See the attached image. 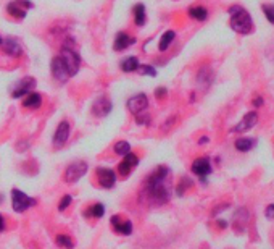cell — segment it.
<instances>
[{
  "instance_id": "obj_1",
  "label": "cell",
  "mask_w": 274,
  "mask_h": 249,
  "mask_svg": "<svg viewBox=\"0 0 274 249\" xmlns=\"http://www.w3.org/2000/svg\"><path fill=\"white\" fill-rule=\"evenodd\" d=\"M171 172L165 165L156 167L147 176L142 188V201L152 202L155 206H161L171 198Z\"/></svg>"
},
{
  "instance_id": "obj_2",
  "label": "cell",
  "mask_w": 274,
  "mask_h": 249,
  "mask_svg": "<svg viewBox=\"0 0 274 249\" xmlns=\"http://www.w3.org/2000/svg\"><path fill=\"white\" fill-rule=\"evenodd\" d=\"M229 26L237 34L249 36L253 31V19L242 5H232L229 8Z\"/></svg>"
},
{
  "instance_id": "obj_3",
  "label": "cell",
  "mask_w": 274,
  "mask_h": 249,
  "mask_svg": "<svg viewBox=\"0 0 274 249\" xmlns=\"http://www.w3.org/2000/svg\"><path fill=\"white\" fill-rule=\"evenodd\" d=\"M58 57L62 58V62L65 65V68H67L69 78H73V76H76L77 73H79L82 58L79 55V52L74 49V39H69V41H67L62 45Z\"/></svg>"
},
{
  "instance_id": "obj_4",
  "label": "cell",
  "mask_w": 274,
  "mask_h": 249,
  "mask_svg": "<svg viewBox=\"0 0 274 249\" xmlns=\"http://www.w3.org/2000/svg\"><path fill=\"white\" fill-rule=\"evenodd\" d=\"M34 8V3L31 2V0H11V2L6 3L5 10L6 13L15 18V19H19V21H23V19L28 16V11Z\"/></svg>"
},
{
  "instance_id": "obj_5",
  "label": "cell",
  "mask_w": 274,
  "mask_h": 249,
  "mask_svg": "<svg viewBox=\"0 0 274 249\" xmlns=\"http://www.w3.org/2000/svg\"><path fill=\"white\" fill-rule=\"evenodd\" d=\"M36 204H37V201L34 198L24 194L23 191H19V189H16V188L11 189V207L15 212L21 214L24 211H28V209L34 207Z\"/></svg>"
},
{
  "instance_id": "obj_6",
  "label": "cell",
  "mask_w": 274,
  "mask_h": 249,
  "mask_svg": "<svg viewBox=\"0 0 274 249\" xmlns=\"http://www.w3.org/2000/svg\"><path fill=\"white\" fill-rule=\"evenodd\" d=\"M36 86H37L36 78L24 76L15 84V88H13V91H11V97L13 99H23L24 96H28L29 93H32V91L36 89Z\"/></svg>"
},
{
  "instance_id": "obj_7",
  "label": "cell",
  "mask_w": 274,
  "mask_h": 249,
  "mask_svg": "<svg viewBox=\"0 0 274 249\" xmlns=\"http://www.w3.org/2000/svg\"><path fill=\"white\" fill-rule=\"evenodd\" d=\"M0 49L11 58H19L23 55V44L15 37H2L0 36Z\"/></svg>"
},
{
  "instance_id": "obj_8",
  "label": "cell",
  "mask_w": 274,
  "mask_h": 249,
  "mask_svg": "<svg viewBox=\"0 0 274 249\" xmlns=\"http://www.w3.org/2000/svg\"><path fill=\"white\" fill-rule=\"evenodd\" d=\"M113 110V102L108 99L107 96H100L92 102V107H90V112L97 119H103V117H108Z\"/></svg>"
},
{
  "instance_id": "obj_9",
  "label": "cell",
  "mask_w": 274,
  "mask_h": 249,
  "mask_svg": "<svg viewBox=\"0 0 274 249\" xmlns=\"http://www.w3.org/2000/svg\"><path fill=\"white\" fill-rule=\"evenodd\" d=\"M87 163L86 162H74L71 165L67 167L63 173V178L67 183H76L77 180H81L84 175L87 173Z\"/></svg>"
},
{
  "instance_id": "obj_10",
  "label": "cell",
  "mask_w": 274,
  "mask_h": 249,
  "mask_svg": "<svg viewBox=\"0 0 274 249\" xmlns=\"http://www.w3.org/2000/svg\"><path fill=\"white\" fill-rule=\"evenodd\" d=\"M69 133H71L69 122L63 120V122L58 123V126H57L55 133H54V137H52V144H54V147H57V149L63 147L69 139Z\"/></svg>"
},
{
  "instance_id": "obj_11",
  "label": "cell",
  "mask_w": 274,
  "mask_h": 249,
  "mask_svg": "<svg viewBox=\"0 0 274 249\" xmlns=\"http://www.w3.org/2000/svg\"><path fill=\"white\" fill-rule=\"evenodd\" d=\"M126 107H128V110L133 115H137V114L143 112V110H147L148 109V97H147V94L139 93V94H136L133 97H129L128 102H126Z\"/></svg>"
},
{
  "instance_id": "obj_12",
  "label": "cell",
  "mask_w": 274,
  "mask_h": 249,
  "mask_svg": "<svg viewBox=\"0 0 274 249\" xmlns=\"http://www.w3.org/2000/svg\"><path fill=\"white\" fill-rule=\"evenodd\" d=\"M97 181L105 189H112L116 185V173L108 167H99L97 168Z\"/></svg>"
},
{
  "instance_id": "obj_13",
  "label": "cell",
  "mask_w": 274,
  "mask_h": 249,
  "mask_svg": "<svg viewBox=\"0 0 274 249\" xmlns=\"http://www.w3.org/2000/svg\"><path fill=\"white\" fill-rule=\"evenodd\" d=\"M50 73H52V76H54L58 83H62V84L67 83V81L69 80L68 71H67V68H65L62 58L58 57V55H55V57L50 60Z\"/></svg>"
},
{
  "instance_id": "obj_14",
  "label": "cell",
  "mask_w": 274,
  "mask_h": 249,
  "mask_svg": "<svg viewBox=\"0 0 274 249\" xmlns=\"http://www.w3.org/2000/svg\"><path fill=\"white\" fill-rule=\"evenodd\" d=\"M137 165H139V157H137L134 152H129L123 157V160L118 163V173L121 176H128Z\"/></svg>"
},
{
  "instance_id": "obj_15",
  "label": "cell",
  "mask_w": 274,
  "mask_h": 249,
  "mask_svg": "<svg viewBox=\"0 0 274 249\" xmlns=\"http://www.w3.org/2000/svg\"><path fill=\"white\" fill-rule=\"evenodd\" d=\"M110 224H112V227H113V232L118 233V235H123V237H128V235H131L134 230L133 222L123 220L120 215H113L112 220H110Z\"/></svg>"
},
{
  "instance_id": "obj_16",
  "label": "cell",
  "mask_w": 274,
  "mask_h": 249,
  "mask_svg": "<svg viewBox=\"0 0 274 249\" xmlns=\"http://www.w3.org/2000/svg\"><path fill=\"white\" fill-rule=\"evenodd\" d=\"M211 160L208 159V157H199V159H195L194 163H192V173L200 176V178H205L211 173Z\"/></svg>"
},
{
  "instance_id": "obj_17",
  "label": "cell",
  "mask_w": 274,
  "mask_h": 249,
  "mask_svg": "<svg viewBox=\"0 0 274 249\" xmlns=\"http://www.w3.org/2000/svg\"><path fill=\"white\" fill-rule=\"evenodd\" d=\"M137 42V39L131 34H128L126 31H120L118 34L115 36V41H113V49L116 52H123L126 50L128 47H131Z\"/></svg>"
},
{
  "instance_id": "obj_18",
  "label": "cell",
  "mask_w": 274,
  "mask_h": 249,
  "mask_svg": "<svg viewBox=\"0 0 274 249\" xmlns=\"http://www.w3.org/2000/svg\"><path fill=\"white\" fill-rule=\"evenodd\" d=\"M257 122H258V114L253 110V112H249L247 115H244V119L232 128V133H244V131H249L255 126Z\"/></svg>"
},
{
  "instance_id": "obj_19",
  "label": "cell",
  "mask_w": 274,
  "mask_h": 249,
  "mask_svg": "<svg viewBox=\"0 0 274 249\" xmlns=\"http://www.w3.org/2000/svg\"><path fill=\"white\" fill-rule=\"evenodd\" d=\"M133 18H134V24L137 28H142L147 23V8L143 3H136L133 6Z\"/></svg>"
},
{
  "instance_id": "obj_20",
  "label": "cell",
  "mask_w": 274,
  "mask_h": 249,
  "mask_svg": "<svg viewBox=\"0 0 274 249\" xmlns=\"http://www.w3.org/2000/svg\"><path fill=\"white\" fill-rule=\"evenodd\" d=\"M42 106V96L39 94V93H34V91H32V93H29L28 96H24L23 97V107L24 109H39Z\"/></svg>"
},
{
  "instance_id": "obj_21",
  "label": "cell",
  "mask_w": 274,
  "mask_h": 249,
  "mask_svg": "<svg viewBox=\"0 0 274 249\" xmlns=\"http://www.w3.org/2000/svg\"><path fill=\"white\" fill-rule=\"evenodd\" d=\"M140 67V62H139V58L137 57H126V58H123L121 63H120V68L121 71H125V73H134V71H137Z\"/></svg>"
},
{
  "instance_id": "obj_22",
  "label": "cell",
  "mask_w": 274,
  "mask_h": 249,
  "mask_svg": "<svg viewBox=\"0 0 274 249\" xmlns=\"http://www.w3.org/2000/svg\"><path fill=\"white\" fill-rule=\"evenodd\" d=\"M213 80H214V73L211 71V68L210 67H202L200 71H199V75H197V83L202 84L204 88H208L213 83Z\"/></svg>"
},
{
  "instance_id": "obj_23",
  "label": "cell",
  "mask_w": 274,
  "mask_h": 249,
  "mask_svg": "<svg viewBox=\"0 0 274 249\" xmlns=\"http://www.w3.org/2000/svg\"><path fill=\"white\" fill-rule=\"evenodd\" d=\"M174 39H176V31H173V29L165 31L161 34L160 41H158V50L160 52H166L169 47H171V44L174 42Z\"/></svg>"
},
{
  "instance_id": "obj_24",
  "label": "cell",
  "mask_w": 274,
  "mask_h": 249,
  "mask_svg": "<svg viewBox=\"0 0 274 249\" xmlns=\"http://www.w3.org/2000/svg\"><path fill=\"white\" fill-rule=\"evenodd\" d=\"M187 15L191 16L192 19H195V21H205V19L208 18V10L205 8L204 5H194L191 6V8L187 10Z\"/></svg>"
},
{
  "instance_id": "obj_25",
  "label": "cell",
  "mask_w": 274,
  "mask_h": 249,
  "mask_svg": "<svg viewBox=\"0 0 274 249\" xmlns=\"http://www.w3.org/2000/svg\"><path fill=\"white\" fill-rule=\"evenodd\" d=\"M234 146H236V149L240 150V152H249V150L255 146V139H252V137H239V139L234 142Z\"/></svg>"
},
{
  "instance_id": "obj_26",
  "label": "cell",
  "mask_w": 274,
  "mask_h": 249,
  "mask_svg": "<svg viewBox=\"0 0 274 249\" xmlns=\"http://www.w3.org/2000/svg\"><path fill=\"white\" fill-rule=\"evenodd\" d=\"M103 214H105V206L100 204V202H97V204L90 206L87 211L84 212L86 217H94V219H100Z\"/></svg>"
},
{
  "instance_id": "obj_27",
  "label": "cell",
  "mask_w": 274,
  "mask_h": 249,
  "mask_svg": "<svg viewBox=\"0 0 274 249\" xmlns=\"http://www.w3.org/2000/svg\"><path fill=\"white\" fill-rule=\"evenodd\" d=\"M113 152L116 155H123V157H125L126 154L131 152V144H129L128 141H118L113 146Z\"/></svg>"
},
{
  "instance_id": "obj_28",
  "label": "cell",
  "mask_w": 274,
  "mask_h": 249,
  "mask_svg": "<svg viewBox=\"0 0 274 249\" xmlns=\"http://www.w3.org/2000/svg\"><path fill=\"white\" fill-rule=\"evenodd\" d=\"M57 245L62 246V248H67V249H73L74 248V241L73 238L69 237V235H57Z\"/></svg>"
},
{
  "instance_id": "obj_29",
  "label": "cell",
  "mask_w": 274,
  "mask_h": 249,
  "mask_svg": "<svg viewBox=\"0 0 274 249\" xmlns=\"http://www.w3.org/2000/svg\"><path fill=\"white\" fill-rule=\"evenodd\" d=\"M134 120H136L137 124H139V126H148L150 122H152V117H150V114L147 112V110H143V112L134 115Z\"/></svg>"
},
{
  "instance_id": "obj_30",
  "label": "cell",
  "mask_w": 274,
  "mask_h": 249,
  "mask_svg": "<svg viewBox=\"0 0 274 249\" xmlns=\"http://www.w3.org/2000/svg\"><path fill=\"white\" fill-rule=\"evenodd\" d=\"M142 76H150V78H156V75H158V71H156V68L153 67V65H140L139 70Z\"/></svg>"
},
{
  "instance_id": "obj_31",
  "label": "cell",
  "mask_w": 274,
  "mask_h": 249,
  "mask_svg": "<svg viewBox=\"0 0 274 249\" xmlns=\"http://www.w3.org/2000/svg\"><path fill=\"white\" fill-rule=\"evenodd\" d=\"M262 10H263V15L266 16V19H268L271 24H274V5H263Z\"/></svg>"
},
{
  "instance_id": "obj_32",
  "label": "cell",
  "mask_w": 274,
  "mask_h": 249,
  "mask_svg": "<svg viewBox=\"0 0 274 249\" xmlns=\"http://www.w3.org/2000/svg\"><path fill=\"white\" fill-rule=\"evenodd\" d=\"M71 201H73V198H71L69 194L63 196V198H62V201H60V204H58V211H60V212H63L65 209H67V207H69Z\"/></svg>"
},
{
  "instance_id": "obj_33",
  "label": "cell",
  "mask_w": 274,
  "mask_h": 249,
  "mask_svg": "<svg viewBox=\"0 0 274 249\" xmlns=\"http://www.w3.org/2000/svg\"><path fill=\"white\" fill-rule=\"evenodd\" d=\"M189 186H192V180H189V178H182V181L179 183V186H178V194L181 196V194L184 193Z\"/></svg>"
},
{
  "instance_id": "obj_34",
  "label": "cell",
  "mask_w": 274,
  "mask_h": 249,
  "mask_svg": "<svg viewBox=\"0 0 274 249\" xmlns=\"http://www.w3.org/2000/svg\"><path fill=\"white\" fill-rule=\"evenodd\" d=\"M168 96V89L165 86H160L155 89V97L156 99H165V97Z\"/></svg>"
},
{
  "instance_id": "obj_35",
  "label": "cell",
  "mask_w": 274,
  "mask_h": 249,
  "mask_svg": "<svg viewBox=\"0 0 274 249\" xmlns=\"http://www.w3.org/2000/svg\"><path fill=\"white\" fill-rule=\"evenodd\" d=\"M266 217L274 220V204H271V206L266 207Z\"/></svg>"
},
{
  "instance_id": "obj_36",
  "label": "cell",
  "mask_w": 274,
  "mask_h": 249,
  "mask_svg": "<svg viewBox=\"0 0 274 249\" xmlns=\"http://www.w3.org/2000/svg\"><path fill=\"white\" fill-rule=\"evenodd\" d=\"M5 230V219H3V215L0 214V233H2Z\"/></svg>"
},
{
  "instance_id": "obj_37",
  "label": "cell",
  "mask_w": 274,
  "mask_h": 249,
  "mask_svg": "<svg viewBox=\"0 0 274 249\" xmlns=\"http://www.w3.org/2000/svg\"><path fill=\"white\" fill-rule=\"evenodd\" d=\"M260 106H263V99H262V97H257V99H255V107H260Z\"/></svg>"
},
{
  "instance_id": "obj_38",
  "label": "cell",
  "mask_w": 274,
  "mask_h": 249,
  "mask_svg": "<svg viewBox=\"0 0 274 249\" xmlns=\"http://www.w3.org/2000/svg\"><path fill=\"white\" fill-rule=\"evenodd\" d=\"M208 141H210V139H208L206 136H204V137H202V139H199V144H206Z\"/></svg>"
},
{
  "instance_id": "obj_39",
  "label": "cell",
  "mask_w": 274,
  "mask_h": 249,
  "mask_svg": "<svg viewBox=\"0 0 274 249\" xmlns=\"http://www.w3.org/2000/svg\"><path fill=\"white\" fill-rule=\"evenodd\" d=\"M218 225H219V227H223V228H224V227H226L227 224H226V222H224V220H219V222H218Z\"/></svg>"
},
{
  "instance_id": "obj_40",
  "label": "cell",
  "mask_w": 274,
  "mask_h": 249,
  "mask_svg": "<svg viewBox=\"0 0 274 249\" xmlns=\"http://www.w3.org/2000/svg\"><path fill=\"white\" fill-rule=\"evenodd\" d=\"M2 201H3V194L0 193V204H2Z\"/></svg>"
}]
</instances>
